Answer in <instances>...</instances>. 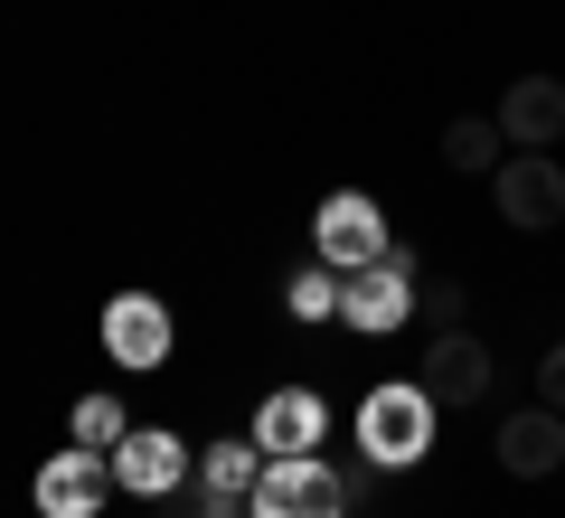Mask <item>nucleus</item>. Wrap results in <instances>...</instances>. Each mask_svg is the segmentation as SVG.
<instances>
[{
  "instance_id": "1",
  "label": "nucleus",
  "mask_w": 565,
  "mask_h": 518,
  "mask_svg": "<svg viewBox=\"0 0 565 518\" xmlns=\"http://www.w3.org/2000/svg\"><path fill=\"white\" fill-rule=\"evenodd\" d=\"M245 518H349V480L321 453H264L255 490H245Z\"/></svg>"
},
{
  "instance_id": "2",
  "label": "nucleus",
  "mask_w": 565,
  "mask_h": 518,
  "mask_svg": "<svg viewBox=\"0 0 565 518\" xmlns=\"http://www.w3.org/2000/svg\"><path fill=\"white\" fill-rule=\"evenodd\" d=\"M359 453L377 462V472L424 462V453H434V397H424V387H367V405H359Z\"/></svg>"
},
{
  "instance_id": "3",
  "label": "nucleus",
  "mask_w": 565,
  "mask_h": 518,
  "mask_svg": "<svg viewBox=\"0 0 565 518\" xmlns=\"http://www.w3.org/2000/svg\"><path fill=\"white\" fill-rule=\"evenodd\" d=\"M490 199H500V226H519V236L565 226V170H556V151H509L500 170H490Z\"/></svg>"
},
{
  "instance_id": "4",
  "label": "nucleus",
  "mask_w": 565,
  "mask_h": 518,
  "mask_svg": "<svg viewBox=\"0 0 565 518\" xmlns=\"http://www.w3.org/2000/svg\"><path fill=\"white\" fill-rule=\"evenodd\" d=\"M311 245H321L330 274H359V264L396 255V245H386V218H377V199H367V189H340V199H321V218H311Z\"/></svg>"
},
{
  "instance_id": "5",
  "label": "nucleus",
  "mask_w": 565,
  "mask_h": 518,
  "mask_svg": "<svg viewBox=\"0 0 565 518\" xmlns=\"http://www.w3.org/2000/svg\"><path fill=\"white\" fill-rule=\"evenodd\" d=\"M170 339H180V330H170V302L161 293H114V302H104V359H114V368H132V378H141V368H170Z\"/></svg>"
},
{
  "instance_id": "6",
  "label": "nucleus",
  "mask_w": 565,
  "mask_h": 518,
  "mask_svg": "<svg viewBox=\"0 0 565 518\" xmlns=\"http://www.w3.org/2000/svg\"><path fill=\"white\" fill-rule=\"evenodd\" d=\"M29 499H39V518H104V499H114V462L104 453H47L39 480H29Z\"/></svg>"
},
{
  "instance_id": "7",
  "label": "nucleus",
  "mask_w": 565,
  "mask_h": 518,
  "mask_svg": "<svg viewBox=\"0 0 565 518\" xmlns=\"http://www.w3.org/2000/svg\"><path fill=\"white\" fill-rule=\"evenodd\" d=\"M424 302H415V264L405 255H377V264H359V274L340 283V320L349 330H396V320H415Z\"/></svg>"
},
{
  "instance_id": "8",
  "label": "nucleus",
  "mask_w": 565,
  "mask_h": 518,
  "mask_svg": "<svg viewBox=\"0 0 565 518\" xmlns=\"http://www.w3.org/2000/svg\"><path fill=\"white\" fill-rule=\"evenodd\" d=\"M104 462H114V490H132V499H170L189 480V443L161 434V424H132Z\"/></svg>"
},
{
  "instance_id": "9",
  "label": "nucleus",
  "mask_w": 565,
  "mask_h": 518,
  "mask_svg": "<svg viewBox=\"0 0 565 518\" xmlns=\"http://www.w3.org/2000/svg\"><path fill=\"white\" fill-rule=\"evenodd\" d=\"M490 378H500V368H490V349L471 330H434V349H424V397L434 405H481Z\"/></svg>"
},
{
  "instance_id": "10",
  "label": "nucleus",
  "mask_w": 565,
  "mask_h": 518,
  "mask_svg": "<svg viewBox=\"0 0 565 518\" xmlns=\"http://www.w3.org/2000/svg\"><path fill=\"white\" fill-rule=\"evenodd\" d=\"M500 133H509V151H556L565 141V76H519L500 95Z\"/></svg>"
},
{
  "instance_id": "11",
  "label": "nucleus",
  "mask_w": 565,
  "mask_h": 518,
  "mask_svg": "<svg viewBox=\"0 0 565 518\" xmlns=\"http://www.w3.org/2000/svg\"><path fill=\"white\" fill-rule=\"evenodd\" d=\"M255 443L264 453H321L330 443V405L311 397V387H274V397L255 405Z\"/></svg>"
},
{
  "instance_id": "12",
  "label": "nucleus",
  "mask_w": 565,
  "mask_h": 518,
  "mask_svg": "<svg viewBox=\"0 0 565 518\" xmlns=\"http://www.w3.org/2000/svg\"><path fill=\"white\" fill-rule=\"evenodd\" d=\"M500 462H509L519 480L565 472V415H556V405H519V415L500 424Z\"/></svg>"
},
{
  "instance_id": "13",
  "label": "nucleus",
  "mask_w": 565,
  "mask_h": 518,
  "mask_svg": "<svg viewBox=\"0 0 565 518\" xmlns=\"http://www.w3.org/2000/svg\"><path fill=\"white\" fill-rule=\"evenodd\" d=\"M444 160L462 170V180H471V170H500V160H509L500 114H452V123H444Z\"/></svg>"
},
{
  "instance_id": "14",
  "label": "nucleus",
  "mask_w": 565,
  "mask_h": 518,
  "mask_svg": "<svg viewBox=\"0 0 565 518\" xmlns=\"http://www.w3.org/2000/svg\"><path fill=\"white\" fill-rule=\"evenodd\" d=\"M255 472H264V443H207V453H199L207 490H255Z\"/></svg>"
},
{
  "instance_id": "15",
  "label": "nucleus",
  "mask_w": 565,
  "mask_h": 518,
  "mask_svg": "<svg viewBox=\"0 0 565 518\" xmlns=\"http://www.w3.org/2000/svg\"><path fill=\"white\" fill-rule=\"evenodd\" d=\"M66 434H76L85 453H114V443L132 434V415H122V397H85L76 415H66Z\"/></svg>"
},
{
  "instance_id": "16",
  "label": "nucleus",
  "mask_w": 565,
  "mask_h": 518,
  "mask_svg": "<svg viewBox=\"0 0 565 518\" xmlns=\"http://www.w3.org/2000/svg\"><path fill=\"white\" fill-rule=\"evenodd\" d=\"M282 311H292V320H330V311H340V274H330V264H302L292 293H282Z\"/></svg>"
},
{
  "instance_id": "17",
  "label": "nucleus",
  "mask_w": 565,
  "mask_h": 518,
  "mask_svg": "<svg viewBox=\"0 0 565 518\" xmlns=\"http://www.w3.org/2000/svg\"><path fill=\"white\" fill-rule=\"evenodd\" d=\"M537 405H556V415H565V339L537 359Z\"/></svg>"
},
{
  "instance_id": "18",
  "label": "nucleus",
  "mask_w": 565,
  "mask_h": 518,
  "mask_svg": "<svg viewBox=\"0 0 565 518\" xmlns=\"http://www.w3.org/2000/svg\"><path fill=\"white\" fill-rule=\"evenodd\" d=\"M424 311H434V330H462V283H434V293H424Z\"/></svg>"
},
{
  "instance_id": "19",
  "label": "nucleus",
  "mask_w": 565,
  "mask_h": 518,
  "mask_svg": "<svg viewBox=\"0 0 565 518\" xmlns=\"http://www.w3.org/2000/svg\"><path fill=\"white\" fill-rule=\"evenodd\" d=\"M236 509H245V490H207L199 499V518H236Z\"/></svg>"
}]
</instances>
